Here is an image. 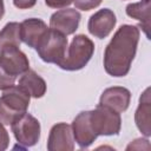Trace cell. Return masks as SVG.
I'll use <instances>...</instances> for the list:
<instances>
[{
	"label": "cell",
	"instance_id": "cell-1",
	"mask_svg": "<svg viewBox=\"0 0 151 151\" xmlns=\"http://www.w3.org/2000/svg\"><path fill=\"white\" fill-rule=\"evenodd\" d=\"M139 28L134 25H122L113 34L104 51V68L111 77H125L131 68L139 42Z\"/></svg>",
	"mask_w": 151,
	"mask_h": 151
},
{
	"label": "cell",
	"instance_id": "cell-2",
	"mask_svg": "<svg viewBox=\"0 0 151 151\" xmlns=\"http://www.w3.org/2000/svg\"><path fill=\"white\" fill-rule=\"evenodd\" d=\"M31 96L20 85H12L4 90L0 97V124L11 125L24 112H27Z\"/></svg>",
	"mask_w": 151,
	"mask_h": 151
},
{
	"label": "cell",
	"instance_id": "cell-3",
	"mask_svg": "<svg viewBox=\"0 0 151 151\" xmlns=\"http://www.w3.org/2000/svg\"><path fill=\"white\" fill-rule=\"evenodd\" d=\"M94 53V42L85 34H78L67 47V54L58 64L65 71H78L87 65Z\"/></svg>",
	"mask_w": 151,
	"mask_h": 151
},
{
	"label": "cell",
	"instance_id": "cell-4",
	"mask_svg": "<svg viewBox=\"0 0 151 151\" xmlns=\"http://www.w3.org/2000/svg\"><path fill=\"white\" fill-rule=\"evenodd\" d=\"M67 45L66 35L50 27L37 45L35 51L42 61L58 65L66 55Z\"/></svg>",
	"mask_w": 151,
	"mask_h": 151
},
{
	"label": "cell",
	"instance_id": "cell-5",
	"mask_svg": "<svg viewBox=\"0 0 151 151\" xmlns=\"http://www.w3.org/2000/svg\"><path fill=\"white\" fill-rule=\"evenodd\" d=\"M90 123L97 136H117L122 127L120 113L99 104L90 111Z\"/></svg>",
	"mask_w": 151,
	"mask_h": 151
},
{
	"label": "cell",
	"instance_id": "cell-6",
	"mask_svg": "<svg viewBox=\"0 0 151 151\" xmlns=\"http://www.w3.org/2000/svg\"><path fill=\"white\" fill-rule=\"evenodd\" d=\"M11 129L18 144L22 149L34 146L40 139V123L34 116L27 112L18 116L12 122Z\"/></svg>",
	"mask_w": 151,
	"mask_h": 151
},
{
	"label": "cell",
	"instance_id": "cell-7",
	"mask_svg": "<svg viewBox=\"0 0 151 151\" xmlns=\"http://www.w3.org/2000/svg\"><path fill=\"white\" fill-rule=\"evenodd\" d=\"M117 24L116 14L110 8H103L92 14L87 22L90 34L98 39H104L110 35Z\"/></svg>",
	"mask_w": 151,
	"mask_h": 151
},
{
	"label": "cell",
	"instance_id": "cell-8",
	"mask_svg": "<svg viewBox=\"0 0 151 151\" xmlns=\"http://www.w3.org/2000/svg\"><path fill=\"white\" fill-rule=\"evenodd\" d=\"M0 65L15 78L29 70L28 58L19 47H9L0 51Z\"/></svg>",
	"mask_w": 151,
	"mask_h": 151
},
{
	"label": "cell",
	"instance_id": "cell-9",
	"mask_svg": "<svg viewBox=\"0 0 151 151\" xmlns=\"http://www.w3.org/2000/svg\"><path fill=\"white\" fill-rule=\"evenodd\" d=\"M74 149V138L71 125L66 123L54 124L48 133V151H72Z\"/></svg>",
	"mask_w": 151,
	"mask_h": 151
},
{
	"label": "cell",
	"instance_id": "cell-10",
	"mask_svg": "<svg viewBox=\"0 0 151 151\" xmlns=\"http://www.w3.org/2000/svg\"><path fill=\"white\" fill-rule=\"evenodd\" d=\"M81 15L76 8H61L50 18V27L65 34H73L79 26Z\"/></svg>",
	"mask_w": 151,
	"mask_h": 151
},
{
	"label": "cell",
	"instance_id": "cell-11",
	"mask_svg": "<svg viewBox=\"0 0 151 151\" xmlns=\"http://www.w3.org/2000/svg\"><path fill=\"white\" fill-rule=\"evenodd\" d=\"M71 129L74 142L80 149H87L98 137L90 123V111H81L78 113L72 122Z\"/></svg>",
	"mask_w": 151,
	"mask_h": 151
},
{
	"label": "cell",
	"instance_id": "cell-12",
	"mask_svg": "<svg viewBox=\"0 0 151 151\" xmlns=\"http://www.w3.org/2000/svg\"><path fill=\"white\" fill-rule=\"evenodd\" d=\"M130 101H131V92L126 87L112 86L104 90L99 99V105L107 106L122 113L129 109Z\"/></svg>",
	"mask_w": 151,
	"mask_h": 151
},
{
	"label": "cell",
	"instance_id": "cell-13",
	"mask_svg": "<svg viewBox=\"0 0 151 151\" xmlns=\"http://www.w3.org/2000/svg\"><path fill=\"white\" fill-rule=\"evenodd\" d=\"M46 22L38 18H28L20 24V38L28 47L35 48L41 38L47 32Z\"/></svg>",
	"mask_w": 151,
	"mask_h": 151
},
{
	"label": "cell",
	"instance_id": "cell-14",
	"mask_svg": "<svg viewBox=\"0 0 151 151\" xmlns=\"http://www.w3.org/2000/svg\"><path fill=\"white\" fill-rule=\"evenodd\" d=\"M151 100H150V87L145 88L139 98V105L134 113V122L138 130L145 136H151Z\"/></svg>",
	"mask_w": 151,
	"mask_h": 151
},
{
	"label": "cell",
	"instance_id": "cell-15",
	"mask_svg": "<svg viewBox=\"0 0 151 151\" xmlns=\"http://www.w3.org/2000/svg\"><path fill=\"white\" fill-rule=\"evenodd\" d=\"M18 85L26 90L32 98L37 99L44 97L47 88L46 81L33 70H27L25 73H22Z\"/></svg>",
	"mask_w": 151,
	"mask_h": 151
},
{
	"label": "cell",
	"instance_id": "cell-16",
	"mask_svg": "<svg viewBox=\"0 0 151 151\" xmlns=\"http://www.w3.org/2000/svg\"><path fill=\"white\" fill-rule=\"evenodd\" d=\"M126 14L140 22V27L145 32L147 39H150V0H140L138 2H132L126 6Z\"/></svg>",
	"mask_w": 151,
	"mask_h": 151
},
{
	"label": "cell",
	"instance_id": "cell-17",
	"mask_svg": "<svg viewBox=\"0 0 151 151\" xmlns=\"http://www.w3.org/2000/svg\"><path fill=\"white\" fill-rule=\"evenodd\" d=\"M20 24L8 22L0 31V51L9 47H20Z\"/></svg>",
	"mask_w": 151,
	"mask_h": 151
},
{
	"label": "cell",
	"instance_id": "cell-18",
	"mask_svg": "<svg viewBox=\"0 0 151 151\" xmlns=\"http://www.w3.org/2000/svg\"><path fill=\"white\" fill-rule=\"evenodd\" d=\"M15 77L11 76L9 73H7L5 71V68L0 65V91H4L5 88L14 85V81H15Z\"/></svg>",
	"mask_w": 151,
	"mask_h": 151
},
{
	"label": "cell",
	"instance_id": "cell-19",
	"mask_svg": "<svg viewBox=\"0 0 151 151\" xmlns=\"http://www.w3.org/2000/svg\"><path fill=\"white\" fill-rule=\"evenodd\" d=\"M103 0H73V4L76 5V8L81 11H91L96 7H98L101 4Z\"/></svg>",
	"mask_w": 151,
	"mask_h": 151
},
{
	"label": "cell",
	"instance_id": "cell-20",
	"mask_svg": "<svg viewBox=\"0 0 151 151\" xmlns=\"http://www.w3.org/2000/svg\"><path fill=\"white\" fill-rule=\"evenodd\" d=\"M73 2V0H45V4L51 7V8H57V9H61V8H66L67 6H70Z\"/></svg>",
	"mask_w": 151,
	"mask_h": 151
},
{
	"label": "cell",
	"instance_id": "cell-21",
	"mask_svg": "<svg viewBox=\"0 0 151 151\" xmlns=\"http://www.w3.org/2000/svg\"><path fill=\"white\" fill-rule=\"evenodd\" d=\"M9 145V134L7 130L0 124V151H5Z\"/></svg>",
	"mask_w": 151,
	"mask_h": 151
},
{
	"label": "cell",
	"instance_id": "cell-22",
	"mask_svg": "<svg viewBox=\"0 0 151 151\" xmlns=\"http://www.w3.org/2000/svg\"><path fill=\"white\" fill-rule=\"evenodd\" d=\"M37 4V0H13V5L19 9L32 8Z\"/></svg>",
	"mask_w": 151,
	"mask_h": 151
},
{
	"label": "cell",
	"instance_id": "cell-23",
	"mask_svg": "<svg viewBox=\"0 0 151 151\" xmlns=\"http://www.w3.org/2000/svg\"><path fill=\"white\" fill-rule=\"evenodd\" d=\"M5 14V5H4V0H0V20L2 19Z\"/></svg>",
	"mask_w": 151,
	"mask_h": 151
}]
</instances>
